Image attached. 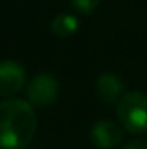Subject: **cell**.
Here are the masks:
<instances>
[{"instance_id":"cell-6","label":"cell","mask_w":147,"mask_h":149,"mask_svg":"<svg viewBox=\"0 0 147 149\" xmlns=\"http://www.w3.org/2000/svg\"><path fill=\"white\" fill-rule=\"evenodd\" d=\"M95 90L101 101L112 104V102H119V99L125 95V83L118 74L102 73L97 78Z\"/></svg>"},{"instance_id":"cell-3","label":"cell","mask_w":147,"mask_h":149,"mask_svg":"<svg viewBox=\"0 0 147 149\" xmlns=\"http://www.w3.org/2000/svg\"><path fill=\"white\" fill-rule=\"evenodd\" d=\"M28 102L35 108H47L57 101L59 95V83L49 73H40L31 78L26 87Z\"/></svg>"},{"instance_id":"cell-2","label":"cell","mask_w":147,"mask_h":149,"mask_svg":"<svg viewBox=\"0 0 147 149\" xmlns=\"http://www.w3.org/2000/svg\"><path fill=\"white\" fill-rule=\"evenodd\" d=\"M118 120L121 127L135 135L147 132V94L140 90L126 92L118 102Z\"/></svg>"},{"instance_id":"cell-4","label":"cell","mask_w":147,"mask_h":149,"mask_svg":"<svg viewBox=\"0 0 147 149\" xmlns=\"http://www.w3.org/2000/svg\"><path fill=\"white\" fill-rule=\"evenodd\" d=\"M26 83V73L16 61L0 63V97L12 99L17 95Z\"/></svg>"},{"instance_id":"cell-1","label":"cell","mask_w":147,"mask_h":149,"mask_svg":"<svg viewBox=\"0 0 147 149\" xmlns=\"http://www.w3.org/2000/svg\"><path fill=\"white\" fill-rule=\"evenodd\" d=\"M37 113L28 101L5 99L0 102V148L24 149L35 139Z\"/></svg>"},{"instance_id":"cell-9","label":"cell","mask_w":147,"mask_h":149,"mask_svg":"<svg viewBox=\"0 0 147 149\" xmlns=\"http://www.w3.org/2000/svg\"><path fill=\"white\" fill-rule=\"evenodd\" d=\"M121 149H147V141H144V139H137V141H132V142L125 144Z\"/></svg>"},{"instance_id":"cell-7","label":"cell","mask_w":147,"mask_h":149,"mask_svg":"<svg viewBox=\"0 0 147 149\" xmlns=\"http://www.w3.org/2000/svg\"><path fill=\"white\" fill-rule=\"evenodd\" d=\"M78 26H80V23L73 14H57L50 23L52 33L59 38H68L74 35L78 31Z\"/></svg>"},{"instance_id":"cell-8","label":"cell","mask_w":147,"mask_h":149,"mask_svg":"<svg viewBox=\"0 0 147 149\" xmlns=\"http://www.w3.org/2000/svg\"><path fill=\"white\" fill-rule=\"evenodd\" d=\"M99 3H101V0H71V5L74 10L80 14H85V16L92 14L99 7Z\"/></svg>"},{"instance_id":"cell-5","label":"cell","mask_w":147,"mask_h":149,"mask_svg":"<svg viewBox=\"0 0 147 149\" xmlns=\"http://www.w3.org/2000/svg\"><path fill=\"white\" fill-rule=\"evenodd\" d=\"M90 139L99 149H112L123 141V130L111 120H101L90 128Z\"/></svg>"}]
</instances>
